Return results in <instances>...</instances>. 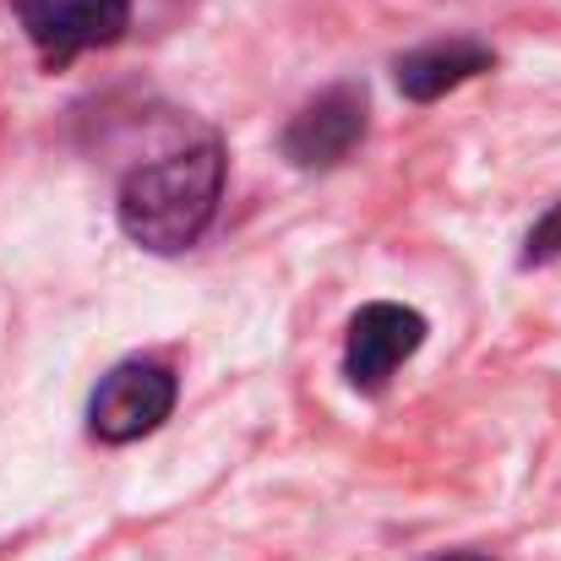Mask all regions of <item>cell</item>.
I'll use <instances>...</instances> for the list:
<instances>
[{
	"instance_id": "6da1fadb",
	"label": "cell",
	"mask_w": 561,
	"mask_h": 561,
	"mask_svg": "<svg viewBox=\"0 0 561 561\" xmlns=\"http://www.w3.org/2000/svg\"><path fill=\"white\" fill-rule=\"evenodd\" d=\"M224 196V148L213 137L175 148L142 170L126 175L121 186V229L126 240H137L142 251L175 256L196 245L218 213Z\"/></svg>"
},
{
	"instance_id": "7a4b0ae2",
	"label": "cell",
	"mask_w": 561,
	"mask_h": 561,
	"mask_svg": "<svg viewBox=\"0 0 561 561\" xmlns=\"http://www.w3.org/2000/svg\"><path fill=\"white\" fill-rule=\"evenodd\" d=\"M11 11L49 71L71 66L82 49L126 38L131 27V0H11Z\"/></svg>"
},
{
	"instance_id": "3957f363",
	"label": "cell",
	"mask_w": 561,
	"mask_h": 561,
	"mask_svg": "<svg viewBox=\"0 0 561 561\" xmlns=\"http://www.w3.org/2000/svg\"><path fill=\"white\" fill-rule=\"evenodd\" d=\"M175 371L159 360H126L99 381L93 403H88V431L110 447L142 442L148 431H159L175 409Z\"/></svg>"
},
{
	"instance_id": "277c9868",
	"label": "cell",
	"mask_w": 561,
	"mask_h": 561,
	"mask_svg": "<svg viewBox=\"0 0 561 561\" xmlns=\"http://www.w3.org/2000/svg\"><path fill=\"white\" fill-rule=\"evenodd\" d=\"M366 93L355 88V82H339V88H328V93H317L295 121H289V131H284V159L295 164V170H333V164H344L355 148H360V137H366Z\"/></svg>"
},
{
	"instance_id": "5b68a950",
	"label": "cell",
	"mask_w": 561,
	"mask_h": 561,
	"mask_svg": "<svg viewBox=\"0 0 561 561\" xmlns=\"http://www.w3.org/2000/svg\"><path fill=\"white\" fill-rule=\"evenodd\" d=\"M420 344H425V317L420 311L392 306V300L360 306L355 322H350V344H344V376L360 392H381L387 376L398 371Z\"/></svg>"
},
{
	"instance_id": "8992f818",
	"label": "cell",
	"mask_w": 561,
	"mask_h": 561,
	"mask_svg": "<svg viewBox=\"0 0 561 561\" xmlns=\"http://www.w3.org/2000/svg\"><path fill=\"white\" fill-rule=\"evenodd\" d=\"M491 66H496V55H491L485 44H474V38H447V44H425V49L398 55L392 77H398V93H403V99L431 104V99H442V93L474 82V77L491 71Z\"/></svg>"
},
{
	"instance_id": "52a82bcc",
	"label": "cell",
	"mask_w": 561,
	"mask_h": 561,
	"mask_svg": "<svg viewBox=\"0 0 561 561\" xmlns=\"http://www.w3.org/2000/svg\"><path fill=\"white\" fill-rule=\"evenodd\" d=\"M561 256V202L529 229V240H524V262L529 267H540V262H557Z\"/></svg>"
},
{
	"instance_id": "ba28073f",
	"label": "cell",
	"mask_w": 561,
	"mask_h": 561,
	"mask_svg": "<svg viewBox=\"0 0 561 561\" xmlns=\"http://www.w3.org/2000/svg\"><path fill=\"white\" fill-rule=\"evenodd\" d=\"M436 561H485V557H469V551H458V557H436Z\"/></svg>"
}]
</instances>
